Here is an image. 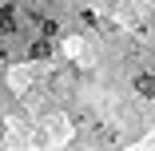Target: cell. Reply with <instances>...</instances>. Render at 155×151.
I'll list each match as a JSON object with an SVG mask.
<instances>
[{
  "mask_svg": "<svg viewBox=\"0 0 155 151\" xmlns=\"http://www.w3.org/2000/svg\"><path fill=\"white\" fill-rule=\"evenodd\" d=\"M135 87H139L143 96H155V72H139L135 76Z\"/></svg>",
  "mask_w": 155,
  "mask_h": 151,
  "instance_id": "cell-1",
  "label": "cell"
}]
</instances>
